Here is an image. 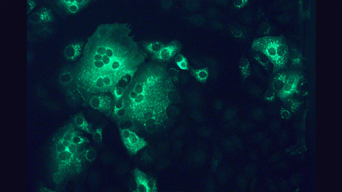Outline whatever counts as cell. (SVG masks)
<instances>
[{
	"instance_id": "2",
	"label": "cell",
	"mask_w": 342,
	"mask_h": 192,
	"mask_svg": "<svg viewBox=\"0 0 342 192\" xmlns=\"http://www.w3.org/2000/svg\"><path fill=\"white\" fill-rule=\"evenodd\" d=\"M252 47L254 50L267 56L275 69H280L285 66L288 49L281 36H268L257 39L252 43Z\"/></svg>"
},
{
	"instance_id": "17",
	"label": "cell",
	"mask_w": 342,
	"mask_h": 192,
	"mask_svg": "<svg viewBox=\"0 0 342 192\" xmlns=\"http://www.w3.org/2000/svg\"><path fill=\"white\" fill-rule=\"evenodd\" d=\"M80 145H77L71 143L69 146L67 148V149L72 154L75 155L78 153Z\"/></svg>"
},
{
	"instance_id": "26",
	"label": "cell",
	"mask_w": 342,
	"mask_h": 192,
	"mask_svg": "<svg viewBox=\"0 0 342 192\" xmlns=\"http://www.w3.org/2000/svg\"><path fill=\"white\" fill-rule=\"evenodd\" d=\"M137 95V94L135 92L134 90L132 91L129 94L130 99L132 100H134L136 98Z\"/></svg>"
},
{
	"instance_id": "24",
	"label": "cell",
	"mask_w": 342,
	"mask_h": 192,
	"mask_svg": "<svg viewBox=\"0 0 342 192\" xmlns=\"http://www.w3.org/2000/svg\"><path fill=\"white\" fill-rule=\"evenodd\" d=\"M103 82L104 85L109 86L111 85L112 83V79L109 77H104L103 78Z\"/></svg>"
},
{
	"instance_id": "7",
	"label": "cell",
	"mask_w": 342,
	"mask_h": 192,
	"mask_svg": "<svg viewBox=\"0 0 342 192\" xmlns=\"http://www.w3.org/2000/svg\"><path fill=\"white\" fill-rule=\"evenodd\" d=\"M62 4H65L70 12L75 13L80 8L86 5L88 1H61Z\"/></svg>"
},
{
	"instance_id": "19",
	"label": "cell",
	"mask_w": 342,
	"mask_h": 192,
	"mask_svg": "<svg viewBox=\"0 0 342 192\" xmlns=\"http://www.w3.org/2000/svg\"><path fill=\"white\" fill-rule=\"evenodd\" d=\"M76 134L74 132H68L63 137L62 140L70 142L71 143L72 139Z\"/></svg>"
},
{
	"instance_id": "22",
	"label": "cell",
	"mask_w": 342,
	"mask_h": 192,
	"mask_svg": "<svg viewBox=\"0 0 342 192\" xmlns=\"http://www.w3.org/2000/svg\"><path fill=\"white\" fill-rule=\"evenodd\" d=\"M123 90L122 88L117 87L114 90V93L117 98H120L122 96L123 93Z\"/></svg>"
},
{
	"instance_id": "25",
	"label": "cell",
	"mask_w": 342,
	"mask_h": 192,
	"mask_svg": "<svg viewBox=\"0 0 342 192\" xmlns=\"http://www.w3.org/2000/svg\"><path fill=\"white\" fill-rule=\"evenodd\" d=\"M115 112L116 115L119 117L123 116L125 115L126 113L125 110L123 108L118 110L117 111Z\"/></svg>"
},
{
	"instance_id": "3",
	"label": "cell",
	"mask_w": 342,
	"mask_h": 192,
	"mask_svg": "<svg viewBox=\"0 0 342 192\" xmlns=\"http://www.w3.org/2000/svg\"><path fill=\"white\" fill-rule=\"evenodd\" d=\"M121 134L124 145L132 154H136L146 146V142L143 139L129 129L121 130Z\"/></svg>"
},
{
	"instance_id": "12",
	"label": "cell",
	"mask_w": 342,
	"mask_h": 192,
	"mask_svg": "<svg viewBox=\"0 0 342 192\" xmlns=\"http://www.w3.org/2000/svg\"><path fill=\"white\" fill-rule=\"evenodd\" d=\"M164 47V45L159 42H155L147 44L146 48L148 51L155 55Z\"/></svg>"
},
{
	"instance_id": "21",
	"label": "cell",
	"mask_w": 342,
	"mask_h": 192,
	"mask_svg": "<svg viewBox=\"0 0 342 192\" xmlns=\"http://www.w3.org/2000/svg\"><path fill=\"white\" fill-rule=\"evenodd\" d=\"M95 83L96 86L98 88H102L105 85L102 77L97 78L96 80Z\"/></svg>"
},
{
	"instance_id": "1",
	"label": "cell",
	"mask_w": 342,
	"mask_h": 192,
	"mask_svg": "<svg viewBox=\"0 0 342 192\" xmlns=\"http://www.w3.org/2000/svg\"><path fill=\"white\" fill-rule=\"evenodd\" d=\"M173 85L172 80L162 66L146 68L142 80L133 90L137 95L132 100L135 116L145 126H159L166 120Z\"/></svg>"
},
{
	"instance_id": "10",
	"label": "cell",
	"mask_w": 342,
	"mask_h": 192,
	"mask_svg": "<svg viewBox=\"0 0 342 192\" xmlns=\"http://www.w3.org/2000/svg\"><path fill=\"white\" fill-rule=\"evenodd\" d=\"M75 124L80 128L88 132V133H90L91 131L89 125L83 117L81 115L76 117L75 118Z\"/></svg>"
},
{
	"instance_id": "4",
	"label": "cell",
	"mask_w": 342,
	"mask_h": 192,
	"mask_svg": "<svg viewBox=\"0 0 342 192\" xmlns=\"http://www.w3.org/2000/svg\"><path fill=\"white\" fill-rule=\"evenodd\" d=\"M134 175L137 185L136 192H150L155 191L156 190L155 183L149 179L145 173L141 170L136 169Z\"/></svg>"
},
{
	"instance_id": "14",
	"label": "cell",
	"mask_w": 342,
	"mask_h": 192,
	"mask_svg": "<svg viewBox=\"0 0 342 192\" xmlns=\"http://www.w3.org/2000/svg\"><path fill=\"white\" fill-rule=\"evenodd\" d=\"M41 20L44 21H50L52 20V16L49 11L43 10L41 11L39 15Z\"/></svg>"
},
{
	"instance_id": "9",
	"label": "cell",
	"mask_w": 342,
	"mask_h": 192,
	"mask_svg": "<svg viewBox=\"0 0 342 192\" xmlns=\"http://www.w3.org/2000/svg\"><path fill=\"white\" fill-rule=\"evenodd\" d=\"M79 47L78 45H70L66 48L65 55L68 58L73 59L76 57L79 52Z\"/></svg>"
},
{
	"instance_id": "18",
	"label": "cell",
	"mask_w": 342,
	"mask_h": 192,
	"mask_svg": "<svg viewBox=\"0 0 342 192\" xmlns=\"http://www.w3.org/2000/svg\"><path fill=\"white\" fill-rule=\"evenodd\" d=\"M94 138L95 140L97 142V143H102V130L99 129L96 130V131L95 132L94 134Z\"/></svg>"
},
{
	"instance_id": "27",
	"label": "cell",
	"mask_w": 342,
	"mask_h": 192,
	"mask_svg": "<svg viewBox=\"0 0 342 192\" xmlns=\"http://www.w3.org/2000/svg\"><path fill=\"white\" fill-rule=\"evenodd\" d=\"M61 142L63 145L65 146L66 148H68V146H69L71 143L70 142L67 141L62 140L61 141Z\"/></svg>"
},
{
	"instance_id": "11",
	"label": "cell",
	"mask_w": 342,
	"mask_h": 192,
	"mask_svg": "<svg viewBox=\"0 0 342 192\" xmlns=\"http://www.w3.org/2000/svg\"><path fill=\"white\" fill-rule=\"evenodd\" d=\"M74 155L67 149L62 152L59 153L58 157L59 160L68 163L73 159Z\"/></svg>"
},
{
	"instance_id": "16",
	"label": "cell",
	"mask_w": 342,
	"mask_h": 192,
	"mask_svg": "<svg viewBox=\"0 0 342 192\" xmlns=\"http://www.w3.org/2000/svg\"><path fill=\"white\" fill-rule=\"evenodd\" d=\"M90 104L92 107L95 109L100 108L101 105V101L100 98L98 97H94L92 98L90 101Z\"/></svg>"
},
{
	"instance_id": "8",
	"label": "cell",
	"mask_w": 342,
	"mask_h": 192,
	"mask_svg": "<svg viewBox=\"0 0 342 192\" xmlns=\"http://www.w3.org/2000/svg\"><path fill=\"white\" fill-rule=\"evenodd\" d=\"M192 72L195 78L199 82H205L208 78V73L206 69L193 70Z\"/></svg>"
},
{
	"instance_id": "13",
	"label": "cell",
	"mask_w": 342,
	"mask_h": 192,
	"mask_svg": "<svg viewBox=\"0 0 342 192\" xmlns=\"http://www.w3.org/2000/svg\"><path fill=\"white\" fill-rule=\"evenodd\" d=\"M177 65L181 69L187 70L189 69L187 59L182 55H180L176 60Z\"/></svg>"
},
{
	"instance_id": "6",
	"label": "cell",
	"mask_w": 342,
	"mask_h": 192,
	"mask_svg": "<svg viewBox=\"0 0 342 192\" xmlns=\"http://www.w3.org/2000/svg\"><path fill=\"white\" fill-rule=\"evenodd\" d=\"M178 49V45L174 43L164 47L155 56L159 60L167 61L175 55Z\"/></svg>"
},
{
	"instance_id": "23",
	"label": "cell",
	"mask_w": 342,
	"mask_h": 192,
	"mask_svg": "<svg viewBox=\"0 0 342 192\" xmlns=\"http://www.w3.org/2000/svg\"><path fill=\"white\" fill-rule=\"evenodd\" d=\"M123 102L122 100H119L116 103L115 106V112L123 108Z\"/></svg>"
},
{
	"instance_id": "5",
	"label": "cell",
	"mask_w": 342,
	"mask_h": 192,
	"mask_svg": "<svg viewBox=\"0 0 342 192\" xmlns=\"http://www.w3.org/2000/svg\"><path fill=\"white\" fill-rule=\"evenodd\" d=\"M300 79V77L297 74H291L287 77L285 75L284 84L280 91V97L285 98L294 93L297 90Z\"/></svg>"
},
{
	"instance_id": "15",
	"label": "cell",
	"mask_w": 342,
	"mask_h": 192,
	"mask_svg": "<svg viewBox=\"0 0 342 192\" xmlns=\"http://www.w3.org/2000/svg\"><path fill=\"white\" fill-rule=\"evenodd\" d=\"M87 141L88 140L86 139L79 136L77 134L73 137L71 143L77 145H81L82 144L87 142Z\"/></svg>"
},
{
	"instance_id": "20",
	"label": "cell",
	"mask_w": 342,
	"mask_h": 192,
	"mask_svg": "<svg viewBox=\"0 0 342 192\" xmlns=\"http://www.w3.org/2000/svg\"><path fill=\"white\" fill-rule=\"evenodd\" d=\"M57 152L58 153H60L64 151L67 150V148H66L64 145L61 142L59 143L57 145Z\"/></svg>"
}]
</instances>
